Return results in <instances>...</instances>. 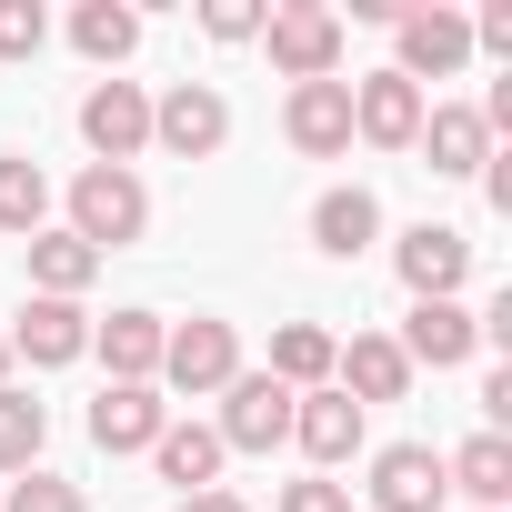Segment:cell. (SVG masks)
Returning <instances> with one entry per match:
<instances>
[{
	"mask_svg": "<svg viewBox=\"0 0 512 512\" xmlns=\"http://www.w3.org/2000/svg\"><path fill=\"white\" fill-rule=\"evenodd\" d=\"M161 422H171L161 382H111V392L91 402V442H101V452H151V442H161Z\"/></svg>",
	"mask_w": 512,
	"mask_h": 512,
	"instance_id": "16",
	"label": "cell"
},
{
	"mask_svg": "<svg viewBox=\"0 0 512 512\" xmlns=\"http://www.w3.org/2000/svg\"><path fill=\"white\" fill-rule=\"evenodd\" d=\"M392 41H402V61H392V71H402L412 91H422V81H452V71L472 61V21H462V11H442V0H432V11H402V21H392Z\"/></svg>",
	"mask_w": 512,
	"mask_h": 512,
	"instance_id": "7",
	"label": "cell"
},
{
	"mask_svg": "<svg viewBox=\"0 0 512 512\" xmlns=\"http://www.w3.org/2000/svg\"><path fill=\"white\" fill-rule=\"evenodd\" d=\"M392 272H402V292H412V302H462L472 241H462L452 221H412V231L392 241Z\"/></svg>",
	"mask_w": 512,
	"mask_h": 512,
	"instance_id": "6",
	"label": "cell"
},
{
	"mask_svg": "<svg viewBox=\"0 0 512 512\" xmlns=\"http://www.w3.org/2000/svg\"><path fill=\"white\" fill-rule=\"evenodd\" d=\"M332 392H352L362 412H372V402H402V392H412L402 342H392V332H352V342L332 352Z\"/></svg>",
	"mask_w": 512,
	"mask_h": 512,
	"instance_id": "13",
	"label": "cell"
},
{
	"mask_svg": "<svg viewBox=\"0 0 512 512\" xmlns=\"http://www.w3.org/2000/svg\"><path fill=\"white\" fill-rule=\"evenodd\" d=\"M181 512H251V502H241L231 482H211V492H181Z\"/></svg>",
	"mask_w": 512,
	"mask_h": 512,
	"instance_id": "32",
	"label": "cell"
},
{
	"mask_svg": "<svg viewBox=\"0 0 512 512\" xmlns=\"http://www.w3.org/2000/svg\"><path fill=\"white\" fill-rule=\"evenodd\" d=\"M332 352H342V342H332L322 322H282V332H272V382H282V392H322V382H332Z\"/></svg>",
	"mask_w": 512,
	"mask_h": 512,
	"instance_id": "24",
	"label": "cell"
},
{
	"mask_svg": "<svg viewBox=\"0 0 512 512\" xmlns=\"http://www.w3.org/2000/svg\"><path fill=\"white\" fill-rule=\"evenodd\" d=\"M71 51L101 61V71H121L141 51V11H121V0H81V11H71Z\"/></svg>",
	"mask_w": 512,
	"mask_h": 512,
	"instance_id": "23",
	"label": "cell"
},
{
	"mask_svg": "<svg viewBox=\"0 0 512 512\" xmlns=\"http://www.w3.org/2000/svg\"><path fill=\"white\" fill-rule=\"evenodd\" d=\"M0 372H11V342H0Z\"/></svg>",
	"mask_w": 512,
	"mask_h": 512,
	"instance_id": "33",
	"label": "cell"
},
{
	"mask_svg": "<svg viewBox=\"0 0 512 512\" xmlns=\"http://www.w3.org/2000/svg\"><path fill=\"white\" fill-rule=\"evenodd\" d=\"M262 51L272 71L302 91V81H342V11L332 0H282V11H262Z\"/></svg>",
	"mask_w": 512,
	"mask_h": 512,
	"instance_id": "1",
	"label": "cell"
},
{
	"mask_svg": "<svg viewBox=\"0 0 512 512\" xmlns=\"http://www.w3.org/2000/svg\"><path fill=\"white\" fill-rule=\"evenodd\" d=\"M292 442H302L322 472H342V462L362 452V402L332 392V382H322V392H292Z\"/></svg>",
	"mask_w": 512,
	"mask_h": 512,
	"instance_id": "14",
	"label": "cell"
},
{
	"mask_svg": "<svg viewBox=\"0 0 512 512\" xmlns=\"http://www.w3.org/2000/svg\"><path fill=\"white\" fill-rule=\"evenodd\" d=\"M11 352H21V362H41V372H61V362H81V352H91V312H81V302H41V292H31V312H21Z\"/></svg>",
	"mask_w": 512,
	"mask_h": 512,
	"instance_id": "17",
	"label": "cell"
},
{
	"mask_svg": "<svg viewBox=\"0 0 512 512\" xmlns=\"http://www.w3.org/2000/svg\"><path fill=\"white\" fill-rule=\"evenodd\" d=\"M211 432H221V452H282V442H292V392H282L272 372H231Z\"/></svg>",
	"mask_w": 512,
	"mask_h": 512,
	"instance_id": "5",
	"label": "cell"
},
{
	"mask_svg": "<svg viewBox=\"0 0 512 512\" xmlns=\"http://www.w3.org/2000/svg\"><path fill=\"white\" fill-rule=\"evenodd\" d=\"M442 482H452L472 512H512V442H502V432H472L462 452H442Z\"/></svg>",
	"mask_w": 512,
	"mask_h": 512,
	"instance_id": "18",
	"label": "cell"
},
{
	"mask_svg": "<svg viewBox=\"0 0 512 512\" xmlns=\"http://www.w3.org/2000/svg\"><path fill=\"white\" fill-rule=\"evenodd\" d=\"M392 342H402V362H412V372H422V362H432V372H452V362H472V352H482V322H472L462 302H412V322H402Z\"/></svg>",
	"mask_w": 512,
	"mask_h": 512,
	"instance_id": "15",
	"label": "cell"
},
{
	"mask_svg": "<svg viewBox=\"0 0 512 512\" xmlns=\"http://www.w3.org/2000/svg\"><path fill=\"white\" fill-rule=\"evenodd\" d=\"M41 442H51V412L31 402V392H11V382H0V472H41Z\"/></svg>",
	"mask_w": 512,
	"mask_h": 512,
	"instance_id": "25",
	"label": "cell"
},
{
	"mask_svg": "<svg viewBox=\"0 0 512 512\" xmlns=\"http://www.w3.org/2000/svg\"><path fill=\"white\" fill-rule=\"evenodd\" d=\"M372 512H442L452 502V482H442V452L432 442H392V452H372Z\"/></svg>",
	"mask_w": 512,
	"mask_h": 512,
	"instance_id": "9",
	"label": "cell"
},
{
	"mask_svg": "<svg viewBox=\"0 0 512 512\" xmlns=\"http://www.w3.org/2000/svg\"><path fill=\"white\" fill-rule=\"evenodd\" d=\"M41 221H51V181H41V161L0 151V231H11V241H31Z\"/></svg>",
	"mask_w": 512,
	"mask_h": 512,
	"instance_id": "26",
	"label": "cell"
},
{
	"mask_svg": "<svg viewBox=\"0 0 512 512\" xmlns=\"http://www.w3.org/2000/svg\"><path fill=\"white\" fill-rule=\"evenodd\" d=\"M422 111H432V101H422L402 71H372V81H352V141H372V151H412Z\"/></svg>",
	"mask_w": 512,
	"mask_h": 512,
	"instance_id": "10",
	"label": "cell"
},
{
	"mask_svg": "<svg viewBox=\"0 0 512 512\" xmlns=\"http://www.w3.org/2000/svg\"><path fill=\"white\" fill-rule=\"evenodd\" d=\"M282 512H352V482L312 472V482H282Z\"/></svg>",
	"mask_w": 512,
	"mask_h": 512,
	"instance_id": "30",
	"label": "cell"
},
{
	"mask_svg": "<svg viewBox=\"0 0 512 512\" xmlns=\"http://www.w3.org/2000/svg\"><path fill=\"white\" fill-rule=\"evenodd\" d=\"M312 241L332 251V262H362V251L382 241V201H372L362 181H342V191H322V201H312Z\"/></svg>",
	"mask_w": 512,
	"mask_h": 512,
	"instance_id": "19",
	"label": "cell"
},
{
	"mask_svg": "<svg viewBox=\"0 0 512 512\" xmlns=\"http://www.w3.org/2000/svg\"><path fill=\"white\" fill-rule=\"evenodd\" d=\"M151 231V191H141V171H111V161H91L81 181H71V241H91L101 262L121 241H141Z\"/></svg>",
	"mask_w": 512,
	"mask_h": 512,
	"instance_id": "2",
	"label": "cell"
},
{
	"mask_svg": "<svg viewBox=\"0 0 512 512\" xmlns=\"http://www.w3.org/2000/svg\"><path fill=\"white\" fill-rule=\"evenodd\" d=\"M151 462H161V482H181V492H211L231 452H221V432H211V422H161Z\"/></svg>",
	"mask_w": 512,
	"mask_h": 512,
	"instance_id": "22",
	"label": "cell"
},
{
	"mask_svg": "<svg viewBox=\"0 0 512 512\" xmlns=\"http://www.w3.org/2000/svg\"><path fill=\"white\" fill-rule=\"evenodd\" d=\"M472 51H492V61H512V0H492V11L472 21Z\"/></svg>",
	"mask_w": 512,
	"mask_h": 512,
	"instance_id": "31",
	"label": "cell"
},
{
	"mask_svg": "<svg viewBox=\"0 0 512 512\" xmlns=\"http://www.w3.org/2000/svg\"><path fill=\"white\" fill-rule=\"evenodd\" d=\"M412 151L432 161V181H472V171L492 161V131H482V111L432 101V111H422V131H412Z\"/></svg>",
	"mask_w": 512,
	"mask_h": 512,
	"instance_id": "12",
	"label": "cell"
},
{
	"mask_svg": "<svg viewBox=\"0 0 512 512\" xmlns=\"http://www.w3.org/2000/svg\"><path fill=\"white\" fill-rule=\"evenodd\" d=\"M0 512H91V502H81V482H61V472H21L11 492H0Z\"/></svg>",
	"mask_w": 512,
	"mask_h": 512,
	"instance_id": "27",
	"label": "cell"
},
{
	"mask_svg": "<svg viewBox=\"0 0 512 512\" xmlns=\"http://www.w3.org/2000/svg\"><path fill=\"white\" fill-rule=\"evenodd\" d=\"M51 41V11H41V0H0V61H31Z\"/></svg>",
	"mask_w": 512,
	"mask_h": 512,
	"instance_id": "28",
	"label": "cell"
},
{
	"mask_svg": "<svg viewBox=\"0 0 512 512\" xmlns=\"http://www.w3.org/2000/svg\"><path fill=\"white\" fill-rule=\"evenodd\" d=\"M161 312H111V322H91V352L111 362V382H161Z\"/></svg>",
	"mask_w": 512,
	"mask_h": 512,
	"instance_id": "20",
	"label": "cell"
},
{
	"mask_svg": "<svg viewBox=\"0 0 512 512\" xmlns=\"http://www.w3.org/2000/svg\"><path fill=\"white\" fill-rule=\"evenodd\" d=\"M81 141H91V161L131 171V161L151 151V91H141V81H91V91H81Z\"/></svg>",
	"mask_w": 512,
	"mask_h": 512,
	"instance_id": "3",
	"label": "cell"
},
{
	"mask_svg": "<svg viewBox=\"0 0 512 512\" xmlns=\"http://www.w3.org/2000/svg\"><path fill=\"white\" fill-rule=\"evenodd\" d=\"M21 251H31V292H41V302H81V292L101 282V251L71 241V231H31Z\"/></svg>",
	"mask_w": 512,
	"mask_h": 512,
	"instance_id": "21",
	"label": "cell"
},
{
	"mask_svg": "<svg viewBox=\"0 0 512 512\" xmlns=\"http://www.w3.org/2000/svg\"><path fill=\"white\" fill-rule=\"evenodd\" d=\"M231 372H241V332H231V322L191 312V322H171V332H161V382H171V392H191V402H201V392H221Z\"/></svg>",
	"mask_w": 512,
	"mask_h": 512,
	"instance_id": "4",
	"label": "cell"
},
{
	"mask_svg": "<svg viewBox=\"0 0 512 512\" xmlns=\"http://www.w3.org/2000/svg\"><path fill=\"white\" fill-rule=\"evenodd\" d=\"M201 31L211 41H262V0H201Z\"/></svg>",
	"mask_w": 512,
	"mask_h": 512,
	"instance_id": "29",
	"label": "cell"
},
{
	"mask_svg": "<svg viewBox=\"0 0 512 512\" xmlns=\"http://www.w3.org/2000/svg\"><path fill=\"white\" fill-rule=\"evenodd\" d=\"M151 141H161L171 161H211V151L231 141V101H221L211 81H181L171 101H151Z\"/></svg>",
	"mask_w": 512,
	"mask_h": 512,
	"instance_id": "8",
	"label": "cell"
},
{
	"mask_svg": "<svg viewBox=\"0 0 512 512\" xmlns=\"http://www.w3.org/2000/svg\"><path fill=\"white\" fill-rule=\"evenodd\" d=\"M282 131H292L302 161H342L352 151V81H302L282 101Z\"/></svg>",
	"mask_w": 512,
	"mask_h": 512,
	"instance_id": "11",
	"label": "cell"
}]
</instances>
